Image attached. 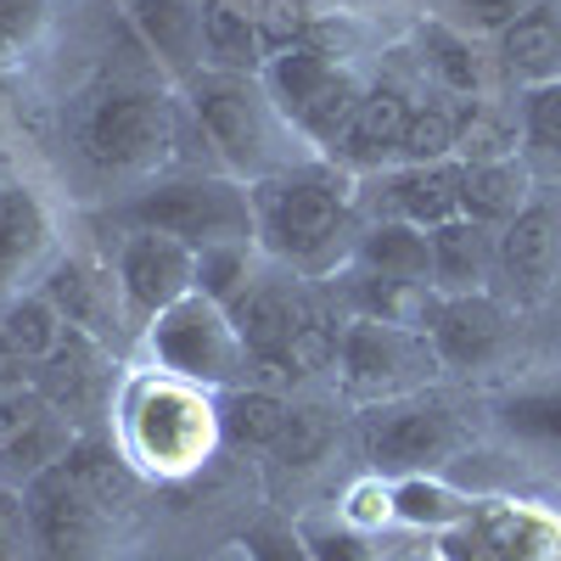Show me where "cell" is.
<instances>
[{
  "label": "cell",
  "instance_id": "cell-1",
  "mask_svg": "<svg viewBox=\"0 0 561 561\" xmlns=\"http://www.w3.org/2000/svg\"><path fill=\"white\" fill-rule=\"evenodd\" d=\"M348 169L337 163H293L280 174L253 180V230L259 248L275 253L293 270H320L332 264L337 242L354 237V192H348ZM343 259V253H337Z\"/></svg>",
  "mask_w": 561,
  "mask_h": 561
},
{
  "label": "cell",
  "instance_id": "cell-2",
  "mask_svg": "<svg viewBox=\"0 0 561 561\" xmlns=\"http://www.w3.org/2000/svg\"><path fill=\"white\" fill-rule=\"evenodd\" d=\"M185 102H192V118L203 129V140L214 147V158L230 169V180H264L293 169L287 140L298 135L280 107L270 102V90L259 73H192L185 79Z\"/></svg>",
  "mask_w": 561,
  "mask_h": 561
},
{
  "label": "cell",
  "instance_id": "cell-3",
  "mask_svg": "<svg viewBox=\"0 0 561 561\" xmlns=\"http://www.w3.org/2000/svg\"><path fill=\"white\" fill-rule=\"evenodd\" d=\"M118 219L129 230H158L185 248H219V242H259L253 230V192L242 180L219 174H169L135 192Z\"/></svg>",
  "mask_w": 561,
  "mask_h": 561
},
{
  "label": "cell",
  "instance_id": "cell-4",
  "mask_svg": "<svg viewBox=\"0 0 561 561\" xmlns=\"http://www.w3.org/2000/svg\"><path fill=\"white\" fill-rule=\"evenodd\" d=\"M79 152L96 174L129 180V174H152L174 152V107L158 90L140 84H107L79 107Z\"/></svg>",
  "mask_w": 561,
  "mask_h": 561
},
{
  "label": "cell",
  "instance_id": "cell-5",
  "mask_svg": "<svg viewBox=\"0 0 561 561\" xmlns=\"http://www.w3.org/2000/svg\"><path fill=\"white\" fill-rule=\"evenodd\" d=\"M124 433H129V455L158 478H180L203 466L214 433H219V415L214 404L192 388V382H140L124 404Z\"/></svg>",
  "mask_w": 561,
  "mask_h": 561
},
{
  "label": "cell",
  "instance_id": "cell-6",
  "mask_svg": "<svg viewBox=\"0 0 561 561\" xmlns=\"http://www.w3.org/2000/svg\"><path fill=\"white\" fill-rule=\"evenodd\" d=\"M438 348L427 332L415 325H388V320H365L348 314L343 337H337V377L354 399H404L421 382H433L438 370Z\"/></svg>",
  "mask_w": 561,
  "mask_h": 561
},
{
  "label": "cell",
  "instance_id": "cell-7",
  "mask_svg": "<svg viewBox=\"0 0 561 561\" xmlns=\"http://www.w3.org/2000/svg\"><path fill=\"white\" fill-rule=\"evenodd\" d=\"M152 354L169 377L192 382V388H237L248 370V348L237 337V325L203 293L169 304L152 320Z\"/></svg>",
  "mask_w": 561,
  "mask_h": 561
},
{
  "label": "cell",
  "instance_id": "cell-8",
  "mask_svg": "<svg viewBox=\"0 0 561 561\" xmlns=\"http://www.w3.org/2000/svg\"><path fill=\"white\" fill-rule=\"evenodd\" d=\"M460 444V415L444 399L404 393L365 415V460L377 466V478H433Z\"/></svg>",
  "mask_w": 561,
  "mask_h": 561
},
{
  "label": "cell",
  "instance_id": "cell-9",
  "mask_svg": "<svg viewBox=\"0 0 561 561\" xmlns=\"http://www.w3.org/2000/svg\"><path fill=\"white\" fill-rule=\"evenodd\" d=\"M23 505H28L34 545L51 561H96L102 556V534H107L113 511H102L96 500H90L62 460L28 478Z\"/></svg>",
  "mask_w": 561,
  "mask_h": 561
},
{
  "label": "cell",
  "instance_id": "cell-10",
  "mask_svg": "<svg viewBox=\"0 0 561 561\" xmlns=\"http://www.w3.org/2000/svg\"><path fill=\"white\" fill-rule=\"evenodd\" d=\"M118 287L129 314L158 320L169 304L197 293V248H185L174 237H158V230H129L118 242Z\"/></svg>",
  "mask_w": 561,
  "mask_h": 561
},
{
  "label": "cell",
  "instance_id": "cell-11",
  "mask_svg": "<svg viewBox=\"0 0 561 561\" xmlns=\"http://www.w3.org/2000/svg\"><path fill=\"white\" fill-rule=\"evenodd\" d=\"M494 270H500L505 293L517 304L550 298L556 280H561V203L528 197V208L517 219H505L500 248H494Z\"/></svg>",
  "mask_w": 561,
  "mask_h": 561
},
{
  "label": "cell",
  "instance_id": "cell-12",
  "mask_svg": "<svg viewBox=\"0 0 561 561\" xmlns=\"http://www.w3.org/2000/svg\"><path fill=\"white\" fill-rule=\"evenodd\" d=\"M415 113V96L399 84V79H377L365 84V96L348 118V129L332 140L325 163H337L348 174H370V169H388L399 163V147H404V124Z\"/></svg>",
  "mask_w": 561,
  "mask_h": 561
},
{
  "label": "cell",
  "instance_id": "cell-13",
  "mask_svg": "<svg viewBox=\"0 0 561 561\" xmlns=\"http://www.w3.org/2000/svg\"><path fill=\"white\" fill-rule=\"evenodd\" d=\"M309 309V293L298 280H275V275H259L253 287L230 304V325H237V337L248 348V359L259 370H275V377H287V348H293V332Z\"/></svg>",
  "mask_w": 561,
  "mask_h": 561
},
{
  "label": "cell",
  "instance_id": "cell-14",
  "mask_svg": "<svg viewBox=\"0 0 561 561\" xmlns=\"http://www.w3.org/2000/svg\"><path fill=\"white\" fill-rule=\"evenodd\" d=\"M427 337L438 348L444 365L455 370H472V365H489L505 337H511V314L494 293H455V298H433V314H427Z\"/></svg>",
  "mask_w": 561,
  "mask_h": 561
},
{
  "label": "cell",
  "instance_id": "cell-15",
  "mask_svg": "<svg viewBox=\"0 0 561 561\" xmlns=\"http://www.w3.org/2000/svg\"><path fill=\"white\" fill-rule=\"evenodd\" d=\"M460 180L466 163L444 158V163H393L377 180V208L382 219H404L421 230H438L449 219H460Z\"/></svg>",
  "mask_w": 561,
  "mask_h": 561
},
{
  "label": "cell",
  "instance_id": "cell-16",
  "mask_svg": "<svg viewBox=\"0 0 561 561\" xmlns=\"http://www.w3.org/2000/svg\"><path fill=\"white\" fill-rule=\"evenodd\" d=\"M39 293L62 309V320L73 325V337H84V343H113L118 337V314L129 309L118 275L84 264V259H57L51 270H45Z\"/></svg>",
  "mask_w": 561,
  "mask_h": 561
},
{
  "label": "cell",
  "instance_id": "cell-17",
  "mask_svg": "<svg viewBox=\"0 0 561 561\" xmlns=\"http://www.w3.org/2000/svg\"><path fill=\"white\" fill-rule=\"evenodd\" d=\"M51 214L28 185H0V287L23 293L51 270Z\"/></svg>",
  "mask_w": 561,
  "mask_h": 561
},
{
  "label": "cell",
  "instance_id": "cell-18",
  "mask_svg": "<svg viewBox=\"0 0 561 561\" xmlns=\"http://www.w3.org/2000/svg\"><path fill=\"white\" fill-rule=\"evenodd\" d=\"M124 7L147 39V51L174 79L203 73V0H124Z\"/></svg>",
  "mask_w": 561,
  "mask_h": 561
},
{
  "label": "cell",
  "instance_id": "cell-19",
  "mask_svg": "<svg viewBox=\"0 0 561 561\" xmlns=\"http://www.w3.org/2000/svg\"><path fill=\"white\" fill-rule=\"evenodd\" d=\"M348 264L382 280H404V287H433V237L404 219H377L354 237Z\"/></svg>",
  "mask_w": 561,
  "mask_h": 561
},
{
  "label": "cell",
  "instance_id": "cell-20",
  "mask_svg": "<svg viewBox=\"0 0 561 561\" xmlns=\"http://www.w3.org/2000/svg\"><path fill=\"white\" fill-rule=\"evenodd\" d=\"M433 237V293L455 298V293H483V275L494 270V248H500V230L478 225V219H449Z\"/></svg>",
  "mask_w": 561,
  "mask_h": 561
},
{
  "label": "cell",
  "instance_id": "cell-21",
  "mask_svg": "<svg viewBox=\"0 0 561 561\" xmlns=\"http://www.w3.org/2000/svg\"><path fill=\"white\" fill-rule=\"evenodd\" d=\"M270 45L248 0H203V68L214 73H264Z\"/></svg>",
  "mask_w": 561,
  "mask_h": 561
},
{
  "label": "cell",
  "instance_id": "cell-22",
  "mask_svg": "<svg viewBox=\"0 0 561 561\" xmlns=\"http://www.w3.org/2000/svg\"><path fill=\"white\" fill-rule=\"evenodd\" d=\"M500 62L523 84H556L561 79V7L534 0V7L500 28Z\"/></svg>",
  "mask_w": 561,
  "mask_h": 561
},
{
  "label": "cell",
  "instance_id": "cell-23",
  "mask_svg": "<svg viewBox=\"0 0 561 561\" xmlns=\"http://www.w3.org/2000/svg\"><path fill=\"white\" fill-rule=\"evenodd\" d=\"M337 68H348V62L325 57L320 45H280V51H270V62H264L259 79L270 90V102L280 107V118L298 129V118L309 113V102L320 96V90L337 79Z\"/></svg>",
  "mask_w": 561,
  "mask_h": 561
},
{
  "label": "cell",
  "instance_id": "cell-24",
  "mask_svg": "<svg viewBox=\"0 0 561 561\" xmlns=\"http://www.w3.org/2000/svg\"><path fill=\"white\" fill-rule=\"evenodd\" d=\"M0 325H7V343H12V354H18L28 370L51 365V359L73 343V325L62 320V309L45 298V293H28V287L0 304Z\"/></svg>",
  "mask_w": 561,
  "mask_h": 561
},
{
  "label": "cell",
  "instance_id": "cell-25",
  "mask_svg": "<svg viewBox=\"0 0 561 561\" xmlns=\"http://www.w3.org/2000/svg\"><path fill=\"white\" fill-rule=\"evenodd\" d=\"M528 169L517 158H483V163H466L460 180V214L478 219V225H505L528 208Z\"/></svg>",
  "mask_w": 561,
  "mask_h": 561
},
{
  "label": "cell",
  "instance_id": "cell-26",
  "mask_svg": "<svg viewBox=\"0 0 561 561\" xmlns=\"http://www.w3.org/2000/svg\"><path fill=\"white\" fill-rule=\"evenodd\" d=\"M219 433L237 449H275L280 427H287L293 404L280 399L275 388H225V399L214 404Z\"/></svg>",
  "mask_w": 561,
  "mask_h": 561
},
{
  "label": "cell",
  "instance_id": "cell-27",
  "mask_svg": "<svg viewBox=\"0 0 561 561\" xmlns=\"http://www.w3.org/2000/svg\"><path fill=\"white\" fill-rule=\"evenodd\" d=\"M421 62H427V73L438 79L444 96H472L483 90V62L472 51V39H466L460 28L449 23H421Z\"/></svg>",
  "mask_w": 561,
  "mask_h": 561
},
{
  "label": "cell",
  "instance_id": "cell-28",
  "mask_svg": "<svg viewBox=\"0 0 561 561\" xmlns=\"http://www.w3.org/2000/svg\"><path fill=\"white\" fill-rule=\"evenodd\" d=\"M68 472L79 478V489L96 500L102 511H118V505H129V494H135V466L113 449V444H96V438H79L73 449H68Z\"/></svg>",
  "mask_w": 561,
  "mask_h": 561
},
{
  "label": "cell",
  "instance_id": "cell-29",
  "mask_svg": "<svg viewBox=\"0 0 561 561\" xmlns=\"http://www.w3.org/2000/svg\"><path fill=\"white\" fill-rule=\"evenodd\" d=\"M388 500H393V517H404V523H415V528H460L466 517H472V500L466 494H455L449 483H438V478H393V489H388Z\"/></svg>",
  "mask_w": 561,
  "mask_h": 561
},
{
  "label": "cell",
  "instance_id": "cell-30",
  "mask_svg": "<svg viewBox=\"0 0 561 561\" xmlns=\"http://www.w3.org/2000/svg\"><path fill=\"white\" fill-rule=\"evenodd\" d=\"M460 118H466V102H415L410 124H404V147H399V163H444L460 152Z\"/></svg>",
  "mask_w": 561,
  "mask_h": 561
},
{
  "label": "cell",
  "instance_id": "cell-31",
  "mask_svg": "<svg viewBox=\"0 0 561 561\" xmlns=\"http://www.w3.org/2000/svg\"><path fill=\"white\" fill-rule=\"evenodd\" d=\"M253 248L259 242H219V248H197V293L219 309L237 304L253 280H259V264H253Z\"/></svg>",
  "mask_w": 561,
  "mask_h": 561
},
{
  "label": "cell",
  "instance_id": "cell-32",
  "mask_svg": "<svg viewBox=\"0 0 561 561\" xmlns=\"http://www.w3.org/2000/svg\"><path fill=\"white\" fill-rule=\"evenodd\" d=\"M332 438H337L332 410H320V404H293L287 427H280V438H275V449H270V455H275L280 466H293V472H304V466L325 460Z\"/></svg>",
  "mask_w": 561,
  "mask_h": 561
},
{
  "label": "cell",
  "instance_id": "cell-33",
  "mask_svg": "<svg viewBox=\"0 0 561 561\" xmlns=\"http://www.w3.org/2000/svg\"><path fill=\"white\" fill-rule=\"evenodd\" d=\"M523 140H528L534 158H556L561 163V79L528 90V102H523Z\"/></svg>",
  "mask_w": 561,
  "mask_h": 561
},
{
  "label": "cell",
  "instance_id": "cell-34",
  "mask_svg": "<svg viewBox=\"0 0 561 561\" xmlns=\"http://www.w3.org/2000/svg\"><path fill=\"white\" fill-rule=\"evenodd\" d=\"M45 28V0H0V68H12Z\"/></svg>",
  "mask_w": 561,
  "mask_h": 561
},
{
  "label": "cell",
  "instance_id": "cell-35",
  "mask_svg": "<svg viewBox=\"0 0 561 561\" xmlns=\"http://www.w3.org/2000/svg\"><path fill=\"white\" fill-rule=\"evenodd\" d=\"M242 545H248L253 561H314L309 539L293 534V528H280V523H259V528H248Z\"/></svg>",
  "mask_w": 561,
  "mask_h": 561
},
{
  "label": "cell",
  "instance_id": "cell-36",
  "mask_svg": "<svg viewBox=\"0 0 561 561\" xmlns=\"http://www.w3.org/2000/svg\"><path fill=\"white\" fill-rule=\"evenodd\" d=\"M34 528H28V505L23 494H12L7 483H0V561H23Z\"/></svg>",
  "mask_w": 561,
  "mask_h": 561
},
{
  "label": "cell",
  "instance_id": "cell-37",
  "mask_svg": "<svg viewBox=\"0 0 561 561\" xmlns=\"http://www.w3.org/2000/svg\"><path fill=\"white\" fill-rule=\"evenodd\" d=\"M511 427H523V433H539V438L561 444V393L517 399V404H511Z\"/></svg>",
  "mask_w": 561,
  "mask_h": 561
},
{
  "label": "cell",
  "instance_id": "cell-38",
  "mask_svg": "<svg viewBox=\"0 0 561 561\" xmlns=\"http://www.w3.org/2000/svg\"><path fill=\"white\" fill-rule=\"evenodd\" d=\"M304 539H309L314 561H370L365 539L348 523H337V528H304Z\"/></svg>",
  "mask_w": 561,
  "mask_h": 561
},
{
  "label": "cell",
  "instance_id": "cell-39",
  "mask_svg": "<svg viewBox=\"0 0 561 561\" xmlns=\"http://www.w3.org/2000/svg\"><path fill=\"white\" fill-rule=\"evenodd\" d=\"M455 7L466 12V18H472V23H483V28H505V23H517L528 7H534V0H455Z\"/></svg>",
  "mask_w": 561,
  "mask_h": 561
},
{
  "label": "cell",
  "instance_id": "cell-40",
  "mask_svg": "<svg viewBox=\"0 0 561 561\" xmlns=\"http://www.w3.org/2000/svg\"><path fill=\"white\" fill-rule=\"evenodd\" d=\"M7 388H28V365L12 354V343H7V325H0V393Z\"/></svg>",
  "mask_w": 561,
  "mask_h": 561
},
{
  "label": "cell",
  "instance_id": "cell-41",
  "mask_svg": "<svg viewBox=\"0 0 561 561\" xmlns=\"http://www.w3.org/2000/svg\"><path fill=\"white\" fill-rule=\"evenodd\" d=\"M415 561H444V556H415Z\"/></svg>",
  "mask_w": 561,
  "mask_h": 561
},
{
  "label": "cell",
  "instance_id": "cell-42",
  "mask_svg": "<svg viewBox=\"0 0 561 561\" xmlns=\"http://www.w3.org/2000/svg\"><path fill=\"white\" fill-rule=\"evenodd\" d=\"M7 298H12V293H7V287H0V304H7Z\"/></svg>",
  "mask_w": 561,
  "mask_h": 561
}]
</instances>
